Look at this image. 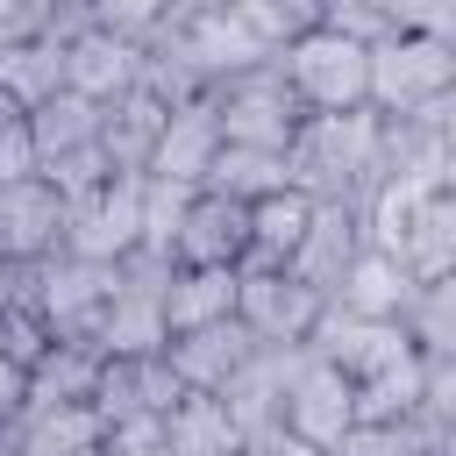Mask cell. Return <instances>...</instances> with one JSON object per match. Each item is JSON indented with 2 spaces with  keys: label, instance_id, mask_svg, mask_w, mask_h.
I'll return each mask as SVG.
<instances>
[{
  "label": "cell",
  "instance_id": "cell-1",
  "mask_svg": "<svg viewBox=\"0 0 456 456\" xmlns=\"http://www.w3.org/2000/svg\"><path fill=\"white\" fill-rule=\"evenodd\" d=\"M285 164H292V185H306L314 200H349L363 207L378 185H385V128L370 107H349V114H306L285 142Z\"/></svg>",
  "mask_w": 456,
  "mask_h": 456
},
{
  "label": "cell",
  "instance_id": "cell-2",
  "mask_svg": "<svg viewBox=\"0 0 456 456\" xmlns=\"http://www.w3.org/2000/svg\"><path fill=\"white\" fill-rule=\"evenodd\" d=\"M449 93H456L449 36L392 28L385 43H370V78H363V107L370 114H420V107H442Z\"/></svg>",
  "mask_w": 456,
  "mask_h": 456
},
{
  "label": "cell",
  "instance_id": "cell-3",
  "mask_svg": "<svg viewBox=\"0 0 456 456\" xmlns=\"http://www.w3.org/2000/svg\"><path fill=\"white\" fill-rule=\"evenodd\" d=\"M271 64H278V78L292 86V100L306 114H349V107H363L370 43H356V36L328 28V21L306 28V36H292L285 50H271Z\"/></svg>",
  "mask_w": 456,
  "mask_h": 456
},
{
  "label": "cell",
  "instance_id": "cell-4",
  "mask_svg": "<svg viewBox=\"0 0 456 456\" xmlns=\"http://www.w3.org/2000/svg\"><path fill=\"white\" fill-rule=\"evenodd\" d=\"M207 107H214V128L221 142H264V150H285L292 128L306 121V107L292 100V86L278 78V64H249V71H228L207 86Z\"/></svg>",
  "mask_w": 456,
  "mask_h": 456
},
{
  "label": "cell",
  "instance_id": "cell-5",
  "mask_svg": "<svg viewBox=\"0 0 456 456\" xmlns=\"http://www.w3.org/2000/svg\"><path fill=\"white\" fill-rule=\"evenodd\" d=\"M107 285H114V271L107 264H86V256H36L28 264V285H21V299L36 306V321L50 328V342H93V328H100V306H107Z\"/></svg>",
  "mask_w": 456,
  "mask_h": 456
},
{
  "label": "cell",
  "instance_id": "cell-6",
  "mask_svg": "<svg viewBox=\"0 0 456 456\" xmlns=\"http://www.w3.org/2000/svg\"><path fill=\"white\" fill-rule=\"evenodd\" d=\"M349 420H356V385L335 363L306 356V342H299V356H292V370L278 385V428L299 435V442H314V449H328Z\"/></svg>",
  "mask_w": 456,
  "mask_h": 456
},
{
  "label": "cell",
  "instance_id": "cell-7",
  "mask_svg": "<svg viewBox=\"0 0 456 456\" xmlns=\"http://www.w3.org/2000/svg\"><path fill=\"white\" fill-rule=\"evenodd\" d=\"M321 292L292 271H235V321L264 342V349H292L306 342V328L321 321Z\"/></svg>",
  "mask_w": 456,
  "mask_h": 456
},
{
  "label": "cell",
  "instance_id": "cell-8",
  "mask_svg": "<svg viewBox=\"0 0 456 456\" xmlns=\"http://www.w3.org/2000/svg\"><path fill=\"white\" fill-rule=\"evenodd\" d=\"M306 356L335 363L349 385H370L378 370H392L399 356H413V342H406V328H399V321H363V314L321 306V321L306 328Z\"/></svg>",
  "mask_w": 456,
  "mask_h": 456
},
{
  "label": "cell",
  "instance_id": "cell-9",
  "mask_svg": "<svg viewBox=\"0 0 456 456\" xmlns=\"http://www.w3.org/2000/svg\"><path fill=\"white\" fill-rule=\"evenodd\" d=\"M249 256V200H228L214 185H192L171 228V264H228L242 271Z\"/></svg>",
  "mask_w": 456,
  "mask_h": 456
},
{
  "label": "cell",
  "instance_id": "cell-10",
  "mask_svg": "<svg viewBox=\"0 0 456 456\" xmlns=\"http://www.w3.org/2000/svg\"><path fill=\"white\" fill-rule=\"evenodd\" d=\"M64 86L86 93V100H121L128 86H142V43L135 36H114L100 21H78L64 36Z\"/></svg>",
  "mask_w": 456,
  "mask_h": 456
},
{
  "label": "cell",
  "instance_id": "cell-11",
  "mask_svg": "<svg viewBox=\"0 0 456 456\" xmlns=\"http://www.w3.org/2000/svg\"><path fill=\"white\" fill-rule=\"evenodd\" d=\"M57 242H64V192L43 171L7 178L0 185V256L36 264V256H57Z\"/></svg>",
  "mask_w": 456,
  "mask_h": 456
},
{
  "label": "cell",
  "instance_id": "cell-12",
  "mask_svg": "<svg viewBox=\"0 0 456 456\" xmlns=\"http://www.w3.org/2000/svg\"><path fill=\"white\" fill-rule=\"evenodd\" d=\"M178 392L185 385H178V370H171L164 349H150V356H100L93 413H100V428L107 420H135V413H171Z\"/></svg>",
  "mask_w": 456,
  "mask_h": 456
},
{
  "label": "cell",
  "instance_id": "cell-13",
  "mask_svg": "<svg viewBox=\"0 0 456 456\" xmlns=\"http://www.w3.org/2000/svg\"><path fill=\"white\" fill-rule=\"evenodd\" d=\"M221 150V128H214V107L207 93L164 107V128H157V150H150V171L142 178H164V185H207V164Z\"/></svg>",
  "mask_w": 456,
  "mask_h": 456
},
{
  "label": "cell",
  "instance_id": "cell-14",
  "mask_svg": "<svg viewBox=\"0 0 456 456\" xmlns=\"http://www.w3.org/2000/svg\"><path fill=\"white\" fill-rule=\"evenodd\" d=\"M164 356H171V370H178V385H185V392H221V385L256 356V335L228 314V321H207V328L171 335V342H164Z\"/></svg>",
  "mask_w": 456,
  "mask_h": 456
},
{
  "label": "cell",
  "instance_id": "cell-15",
  "mask_svg": "<svg viewBox=\"0 0 456 456\" xmlns=\"http://www.w3.org/2000/svg\"><path fill=\"white\" fill-rule=\"evenodd\" d=\"M363 242H370V228H363V207H349V200H321L285 271H292V278H306V285L328 299V285L342 278V264H349Z\"/></svg>",
  "mask_w": 456,
  "mask_h": 456
},
{
  "label": "cell",
  "instance_id": "cell-16",
  "mask_svg": "<svg viewBox=\"0 0 456 456\" xmlns=\"http://www.w3.org/2000/svg\"><path fill=\"white\" fill-rule=\"evenodd\" d=\"M406 292H413V271H406L392 249L363 242V249L342 264V278L328 285V306H342V314H363V321H399Z\"/></svg>",
  "mask_w": 456,
  "mask_h": 456
},
{
  "label": "cell",
  "instance_id": "cell-17",
  "mask_svg": "<svg viewBox=\"0 0 456 456\" xmlns=\"http://www.w3.org/2000/svg\"><path fill=\"white\" fill-rule=\"evenodd\" d=\"M157 128H164V100L150 93V86H128L121 100H107L100 107V157H107V171H150V150H157Z\"/></svg>",
  "mask_w": 456,
  "mask_h": 456
},
{
  "label": "cell",
  "instance_id": "cell-18",
  "mask_svg": "<svg viewBox=\"0 0 456 456\" xmlns=\"http://www.w3.org/2000/svg\"><path fill=\"white\" fill-rule=\"evenodd\" d=\"M314 207L321 200L306 185H278V192L249 200V256H242V271H285L299 235H306V221H314Z\"/></svg>",
  "mask_w": 456,
  "mask_h": 456
},
{
  "label": "cell",
  "instance_id": "cell-19",
  "mask_svg": "<svg viewBox=\"0 0 456 456\" xmlns=\"http://www.w3.org/2000/svg\"><path fill=\"white\" fill-rule=\"evenodd\" d=\"M228 314H235V271L228 264H171V278H164V328L171 335L228 321Z\"/></svg>",
  "mask_w": 456,
  "mask_h": 456
},
{
  "label": "cell",
  "instance_id": "cell-20",
  "mask_svg": "<svg viewBox=\"0 0 456 456\" xmlns=\"http://www.w3.org/2000/svg\"><path fill=\"white\" fill-rule=\"evenodd\" d=\"M21 128H28V150H36V171H43L50 157H71V150H86V142L100 135V100L57 86L50 100H36V107L21 114Z\"/></svg>",
  "mask_w": 456,
  "mask_h": 456
},
{
  "label": "cell",
  "instance_id": "cell-21",
  "mask_svg": "<svg viewBox=\"0 0 456 456\" xmlns=\"http://www.w3.org/2000/svg\"><path fill=\"white\" fill-rule=\"evenodd\" d=\"M420 449H449V428L420 413H356L321 456H420Z\"/></svg>",
  "mask_w": 456,
  "mask_h": 456
},
{
  "label": "cell",
  "instance_id": "cell-22",
  "mask_svg": "<svg viewBox=\"0 0 456 456\" xmlns=\"http://www.w3.org/2000/svg\"><path fill=\"white\" fill-rule=\"evenodd\" d=\"M100 442V413L93 406H21L7 420V449L14 456H78Z\"/></svg>",
  "mask_w": 456,
  "mask_h": 456
},
{
  "label": "cell",
  "instance_id": "cell-23",
  "mask_svg": "<svg viewBox=\"0 0 456 456\" xmlns=\"http://www.w3.org/2000/svg\"><path fill=\"white\" fill-rule=\"evenodd\" d=\"M100 385V349L93 342H50L28 363V399L21 406H93Z\"/></svg>",
  "mask_w": 456,
  "mask_h": 456
},
{
  "label": "cell",
  "instance_id": "cell-24",
  "mask_svg": "<svg viewBox=\"0 0 456 456\" xmlns=\"http://www.w3.org/2000/svg\"><path fill=\"white\" fill-rule=\"evenodd\" d=\"M164 442H171V456H235L242 449L228 406L214 392H178V406L164 413Z\"/></svg>",
  "mask_w": 456,
  "mask_h": 456
},
{
  "label": "cell",
  "instance_id": "cell-25",
  "mask_svg": "<svg viewBox=\"0 0 456 456\" xmlns=\"http://www.w3.org/2000/svg\"><path fill=\"white\" fill-rule=\"evenodd\" d=\"M207 185L228 200H264V192L292 185V164H285V150H264V142H221L207 164Z\"/></svg>",
  "mask_w": 456,
  "mask_h": 456
},
{
  "label": "cell",
  "instance_id": "cell-26",
  "mask_svg": "<svg viewBox=\"0 0 456 456\" xmlns=\"http://www.w3.org/2000/svg\"><path fill=\"white\" fill-rule=\"evenodd\" d=\"M0 86L21 100V114L36 100H50L64 86V36H21V43H0Z\"/></svg>",
  "mask_w": 456,
  "mask_h": 456
},
{
  "label": "cell",
  "instance_id": "cell-27",
  "mask_svg": "<svg viewBox=\"0 0 456 456\" xmlns=\"http://www.w3.org/2000/svg\"><path fill=\"white\" fill-rule=\"evenodd\" d=\"M399 328H406L413 349H456V285H449V271L413 278V292L399 306Z\"/></svg>",
  "mask_w": 456,
  "mask_h": 456
},
{
  "label": "cell",
  "instance_id": "cell-28",
  "mask_svg": "<svg viewBox=\"0 0 456 456\" xmlns=\"http://www.w3.org/2000/svg\"><path fill=\"white\" fill-rule=\"evenodd\" d=\"M235 7L256 21V36H264L271 50H285L292 36H306V28L328 21V0H235Z\"/></svg>",
  "mask_w": 456,
  "mask_h": 456
},
{
  "label": "cell",
  "instance_id": "cell-29",
  "mask_svg": "<svg viewBox=\"0 0 456 456\" xmlns=\"http://www.w3.org/2000/svg\"><path fill=\"white\" fill-rule=\"evenodd\" d=\"M78 7H86V21H100L114 36H135V43H150L178 14V0H78Z\"/></svg>",
  "mask_w": 456,
  "mask_h": 456
},
{
  "label": "cell",
  "instance_id": "cell-30",
  "mask_svg": "<svg viewBox=\"0 0 456 456\" xmlns=\"http://www.w3.org/2000/svg\"><path fill=\"white\" fill-rule=\"evenodd\" d=\"M86 14H71L64 0H0V43H21V36H71Z\"/></svg>",
  "mask_w": 456,
  "mask_h": 456
},
{
  "label": "cell",
  "instance_id": "cell-31",
  "mask_svg": "<svg viewBox=\"0 0 456 456\" xmlns=\"http://www.w3.org/2000/svg\"><path fill=\"white\" fill-rule=\"evenodd\" d=\"M328 28H342L356 43H385L406 21H399V0H328Z\"/></svg>",
  "mask_w": 456,
  "mask_h": 456
},
{
  "label": "cell",
  "instance_id": "cell-32",
  "mask_svg": "<svg viewBox=\"0 0 456 456\" xmlns=\"http://www.w3.org/2000/svg\"><path fill=\"white\" fill-rule=\"evenodd\" d=\"M242 456H321L314 442H299V435H285V428H264V435H249L242 442Z\"/></svg>",
  "mask_w": 456,
  "mask_h": 456
},
{
  "label": "cell",
  "instance_id": "cell-33",
  "mask_svg": "<svg viewBox=\"0 0 456 456\" xmlns=\"http://www.w3.org/2000/svg\"><path fill=\"white\" fill-rule=\"evenodd\" d=\"M21 399H28V370H21V363H7V356H0V428H7V420H14V413H21Z\"/></svg>",
  "mask_w": 456,
  "mask_h": 456
},
{
  "label": "cell",
  "instance_id": "cell-34",
  "mask_svg": "<svg viewBox=\"0 0 456 456\" xmlns=\"http://www.w3.org/2000/svg\"><path fill=\"white\" fill-rule=\"evenodd\" d=\"M7 128H21V100L0 86V135H7Z\"/></svg>",
  "mask_w": 456,
  "mask_h": 456
},
{
  "label": "cell",
  "instance_id": "cell-35",
  "mask_svg": "<svg viewBox=\"0 0 456 456\" xmlns=\"http://www.w3.org/2000/svg\"><path fill=\"white\" fill-rule=\"evenodd\" d=\"M0 456H14V449H7V428H0Z\"/></svg>",
  "mask_w": 456,
  "mask_h": 456
},
{
  "label": "cell",
  "instance_id": "cell-36",
  "mask_svg": "<svg viewBox=\"0 0 456 456\" xmlns=\"http://www.w3.org/2000/svg\"><path fill=\"white\" fill-rule=\"evenodd\" d=\"M78 456H107V449H100V442H93V449H78Z\"/></svg>",
  "mask_w": 456,
  "mask_h": 456
},
{
  "label": "cell",
  "instance_id": "cell-37",
  "mask_svg": "<svg viewBox=\"0 0 456 456\" xmlns=\"http://www.w3.org/2000/svg\"><path fill=\"white\" fill-rule=\"evenodd\" d=\"M420 456H449V449H420Z\"/></svg>",
  "mask_w": 456,
  "mask_h": 456
}]
</instances>
